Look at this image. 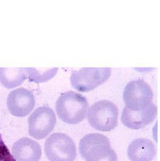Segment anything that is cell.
<instances>
[{"mask_svg": "<svg viewBox=\"0 0 160 161\" xmlns=\"http://www.w3.org/2000/svg\"><path fill=\"white\" fill-rule=\"evenodd\" d=\"M56 123V114L51 107H39L28 119L29 136L36 140H43L52 132Z\"/></svg>", "mask_w": 160, "mask_h": 161, "instance_id": "obj_7", "label": "cell"}, {"mask_svg": "<svg viewBox=\"0 0 160 161\" xmlns=\"http://www.w3.org/2000/svg\"><path fill=\"white\" fill-rule=\"evenodd\" d=\"M25 70L27 75L29 81L35 83H43L46 82L56 76L58 71L57 68L51 69H36L33 68H26Z\"/></svg>", "mask_w": 160, "mask_h": 161, "instance_id": "obj_13", "label": "cell"}, {"mask_svg": "<svg viewBox=\"0 0 160 161\" xmlns=\"http://www.w3.org/2000/svg\"><path fill=\"white\" fill-rule=\"evenodd\" d=\"M157 112V106L153 103L141 111H131L125 107L121 113V122L128 128L139 130L152 123L156 119Z\"/></svg>", "mask_w": 160, "mask_h": 161, "instance_id": "obj_9", "label": "cell"}, {"mask_svg": "<svg viewBox=\"0 0 160 161\" xmlns=\"http://www.w3.org/2000/svg\"><path fill=\"white\" fill-rule=\"evenodd\" d=\"M111 74L109 68H84L72 71L70 80L77 91L88 92L107 81Z\"/></svg>", "mask_w": 160, "mask_h": 161, "instance_id": "obj_6", "label": "cell"}, {"mask_svg": "<svg viewBox=\"0 0 160 161\" xmlns=\"http://www.w3.org/2000/svg\"><path fill=\"white\" fill-rule=\"evenodd\" d=\"M79 151L85 161H118L109 139L101 133H89L79 142Z\"/></svg>", "mask_w": 160, "mask_h": 161, "instance_id": "obj_2", "label": "cell"}, {"mask_svg": "<svg viewBox=\"0 0 160 161\" xmlns=\"http://www.w3.org/2000/svg\"><path fill=\"white\" fill-rule=\"evenodd\" d=\"M127 153L131 161H152L156 156V148L151 140L138 138L128 146Z\"/></svg>", "mask_w": 160, "mask_h": 161, "instance_id": "obj_11", "label": "cell"}, {"mask_svg": "<svg viewBox=\"0 0 160 161\" xmlns=\"http://www.w3.org/2000/svg\"><path fill=\"white\" fill-rule=\"evenodd\" d=\"M153 92L144 80L138 79L128 82L123 92L125 107L131 111H141L153 103Z\"/></svg>", "mask_w": 160, "mask_h": 161, "instance_id": "obj_5", "label": "cell"}, {"mask_svg": "<svg viewBox=\"0 0 160 161\" xmlns=\"http://www.w3.org/2000/svg\"><path fill=\"white\" fill-rule=\"evenodd\" d=\"M88 102L84 95L68 91L60 95L56 102V112L63 122L76 125L86 118Z\"/></svg>", "mask_w": 160, "mask_h": 161, "instance_id": "obj_1", "label": "cell"}, {"mask_svg": "<svg viewBox=\"0 0 160 161\" xmlns=\"http://www.w3.org/2000/svg\"><path fill=\"white\" fill-rule=\"evenodd\" d=\"M0 161H16V159L10 153L9 149L3 142L0 134Z\"/></svg>", "mask_w": 160, "mask_h": 161, "instance_id": "obj_14", "label": "cell"}, {"mask_svg": "<svg viewBox=\"0 0 160 161\" xmlns=\"http://www.w3.org/2000/svg\"><path fill=\"white\" fill-rule=\"evenodd\" d=\"M26 78L25 68H0V83L8 89L19 86Z\"/></svg>", "mask_w": 160, "mask_h": 161, "instance_id": "obj_12", "label": "cell"}, {"mask_svg": "<svg viewBox=\"0 0 160 161\" xmlns=\"http://www.w3.org/2000/svg\"><path fill=\"white\" fill-rule=\"evenodd\" d=\"M44 150L50 161H74L77 156L74 140L62 132L51 134L45 142Z\"/></svg>", "mask_w": 160, "mask_h": 161, "instance_id": "obj_4", "label": "cell"}, {"mask_svg": "<svg viewBox=\"0 0 160 161\" xmlns=\"http://www.w3.org/2000/svg\"><path fill=\"white\" fill-rule=\"evenodd\" d=\"M12 152L16 161H40L42 156L40 145L28 137L16 140L13 145Z\"/></svg>", "mask_w": 160, "mask_h": 161, "instance_id": "obj_10", "label": "cell"}, {"mask_svg": "<svg viewBox=\"0 0 160 161\" xmlns=\"http://www.w3.org/2000/svg\"><path fill=\"white\" fill-rule=\"evenodd\" d=\"M88 119L94 130L101 132H110L118 125V107L111 101L97 102L88 111Z\"/></svg>", "mask_w": 160, "mask_h": 161, "instance_id": "obj_3", "label": "cell"}, {"mask_svg": "<svg viewBox=\"0 0 160 161\" xmlns=\"http://www.w3.org/2000/svg\"><path fill=\"white\" fill-rule=\"evenodd\" d=\"M35 105L34 95L26 88H17L9 92L8 95V110L14 116L19 118L26 116L32 112Z\"/></svg>", "mask_w": 160, "mask_h": 161, "instance_id": "obj_8", "label": "cell"}]
</instances>
